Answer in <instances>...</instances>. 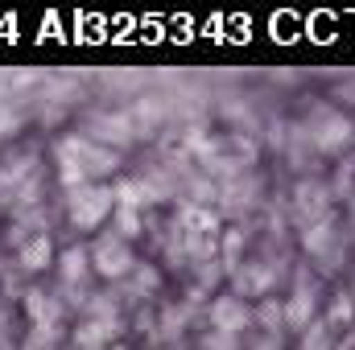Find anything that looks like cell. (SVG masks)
<instances>
[{"label":"cell","mask_w":355,"mask_h":350,"mask_svg":"<svg viewBox=\"0 0 355 350\" xmlns=\"http://www.w3.org/2000/svg\"><path fill=\"white\" fill-rule=\"evenodd\" d=\"M261 317H265L268 326H277V322H281V309H277V305H265V313H261Z\"/></svg>","instance_id":"cell-11"},{"label":"cell","mask_w":355,"mask_h":350,"mask_svg":"<svg viewBox=\"0 0 355 350\" xmlns=\"http://www.w3.org/2000/svg\"><path fill=\"white\" fill-rule=\"evenodd\" d=\"M120 334V322L116 317H99V322H87L79 334H75V350H95L103 347L107 338H116Z\"/></svg>","instance_id":"cell-3"},{"label":"cell","mask_w":355,"mask_h":350,"mask_svg":"<svg viewBox=\"0 0 355 350\" xmlns=\"http://www.w3.org/2000/svg\"><path fill=\"white\" fill-rule=\"evenodd\" d=\"M120 227H124V235H137V231H141V219L124 206V210H120Z\"/></svg>","instance_id":"cell-9"},{"label":"cell","mask_w":355,"mask_h":350,"mask_svg":"<svg viewBox=\"0 0 355 350\" xmlns=\"http://www.w3.org/2000/svg\"><path fill=\"white\" fill-rule=\"evenodd\" d=\"M83 272H87V252H83V248H71V252L62 256V276H67V280H83Z\"/></svg>","instance_id":"cell-7"},{"label":"cell","mask_w":355,"mask_h":350,"mask_svg":"<svg viewBox=\"0 0 355 350\" xmlns=\"http://www.w3.org/2000/svg\"><path fill=\"white\" fill-rule=\"evenodd\" d=\"M21 264H25V268H46V264H50V239L37 235L33 243H25V248H21Z\"/></svg>","instance_id":"cell-6"},{"label":"cell","mask_w":355,"mask_h":350,"mask_svg":"<svg viewBox=\"0 0 355 350\" xmlns=\"http://www.w3.org/2000/svg\"><path fill=\"white\" fill-rule=\"evenodd\" d=\"M261 350H277V347H272V342H268V347H261Z\"/></svg>","instance_id":"cell-12"},{"label":"cell","mask_w":355,"mask_h":350,"mask_svg":"<svg viewBox=\"0 0 355 350\" xmlns=\"http://www.w3.org/2000/svg\"><path fill=\"white\" fill-rule=\"evenodd\" d=\"M347 136H352V124H347V120H339V116H331L314 140H318V149H339V145H347Z\"/></svg>","instance_id":"cell-5"},{"label":"cell","mask_w":355,"mask_h":350,"mask_svg":"<svg viewBox=\"0 0 355 350\" xmlns=\"http://www.w3.org/2000/svg\"><path fill=\"white\" fill-rule=\"evenodd\" d=\"M211 317H215V326H219L223 334H236V330H244V322H248V309H244L240 301L223 297V301L211 309Z\"/></svg>","instance_id":"cell-4"},{"label":"cell","mask_w":355,"mask_h":350,"mask_svg":"<svg viewBox=\"0 0 355 350\" xmlns=\"http://www.w3.org/2000/svg\"><path fill=\"white\" fill-rule=\"evenodd\" d=\"M95 268H99L103 276H124V272L132 268V256H128V248H124L120 239H99V248H95Z\"/></svg>","instance_id":"cell-2"},{"label":"cell","mask_w":355,"mask_h":350,"mask_svg":"<svg viewBox=\"0 0 355 350\" xmlns=\"http://www.w3.org/2000/svg\"><path fill=\"white\" fill-rule=\"evenodd\" d=\"M310 313H314V297L302 288V293L293 297V305H289V322H293V326H306V322H310Z\"/></svg>","instance_id":"cell-8"},{"label":"cell","mask_w":355,"mask_h":350,"mask_svg":"<svg viewBox=\"0 0 355 350\" xmlns=\"http://www.w3.org/2000/svg\"><path fill=\"white\" fill-rule=\"evenodd\" d=\"M107 210H112V194L99 190V185H79L75 198H71V219L79 227H99Z\"/></svg>","instance_id":"cell-1"},{"label":"cell","mask_w":355,"mask_h":350,"mask_svg":"<svg viewBox=\"0 0 355 350\" xmlns=\"http://www.w3.org/2000/svg\"><path fill=\"white\" fill-rule=\"evenodd\" d=\"M302 350H327V334H322V330H314V334L306 338V347H302Z\"/></svg>","instance_id":"cell-10"}]
</instances>
